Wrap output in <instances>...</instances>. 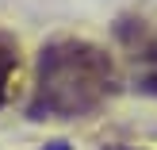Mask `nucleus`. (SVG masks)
<instances>
[{
    "instance_id": "3",
    "label": "nucleus",
    "mask_w": 157,
    "mask_h": 150,
    "mask_svg": "<svg viewBox=\"0 0 157 150\" xmlns=\"http://www.w3.org/2000/svg\"><path fill=\"white\" fill-rule=\"evenodd\" d=\"M15 66H19V46H15L12 35L0 31V104H4V96H8V81H12Z\"/></svg>"
},
{
    "instance_id": "5",
    "label": "nucleus",
    "mask_w": 157,
    "mask_h": 150,
    "mask_svg": "<svg viewBox=\"0 0 157 150\" xmlns=\"http://www.w3.org/2000/svg\"><path fill=\"white\" fill-rule=\"evenodd\" d=\"M107 150H127V146H107Z\"/></svg>"
},
{
    "instance_id": "2",
    "label": "nucleus",
    "mask_w": 157,
    "mask_h": 150,
    "mask_svg": "<svg viewBox=\"0 0 157 150\" xmlns=\"http://www.w3.org/2000/svg\"><path fill=\"white\" fill-rule=\"evenodd\" d=\"M119 39H123V50H127L134 89L146 92V96H157V23L127 19V23H119Z\"/></svg>"
},
{
    "instance_id": "1",
    "label": "nucleus",
    "mask_w": 157,
    "mask_h": 150,
    "mask_svg": "<svg viewBox=\"0 0 157 150\" xmlns=\"http://www.w3.org/2000/svg\"><path fill=\"white\" fill-rule=\"evenodd\" d=\"M119 89V66L88 39H54L38 50L31 120H81L107 104Z\"/></svg>"
},
{
    "instance_id": "4",
    "label": "nucleus",
    "mask_w": 157,
    "mask_h": 150,
    "mask_svg": "<svg viewBox=\"0 0 157 150\" xmlns=\"http://www.w3.org/2000/svg\"><path fill=\"white\" fill-rule=\"evenodd\" d=\"M46 150H69L65 143H50V146H46Z\"/></svg>"
}]
</instances>
